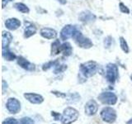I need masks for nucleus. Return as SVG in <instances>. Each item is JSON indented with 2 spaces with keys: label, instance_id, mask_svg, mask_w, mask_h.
<instances>
[{
  "label": "nucleus",
  "instance_id": "nucleus-3",
  "mask_svg": "<svg viewBox=\"0 0 132 124\" xmlns=\"http://www.w3.org/2000/svg\"><path fill=\"white\" fill-rule=\"evenodd\" d=\"M73 39L75 41V43L81 48L84 49H89L93 45V43L92 42L89 38L84 36L82 33L80 31L76 30L73 34Z\"/></svg>",
  "mask_w": 132,
  "mask_h": 124
},
{
  "label": "nucleus",
  "instance_id": "nucleus-17",
  "mask_svg": "<svg viewBox=\"0 0 132 124\" xmlns=\"http://www.w3.org/2000/svg\"><path fill=\"white\" fill-rule=\"evenodd\" d=\"M61 53H63V55L64 56H69L72 55L73 53V48L72 45L69 42H64L63 44H61Z\"/></svg>",
  "mask_w": 132,
  "mask_h": 124
},
{
  "label": "nucleus",
  "instance_id": "nucleus-4",
  "mask_svg": "<svg viewBox=\"0 0 132 124\" xmlns=\"http://www.w3.org/2000/svg\"><path fill=\"white\" fill-rule=\"evenodd\" d=\"M100 116L103 122L110 123V124L114 123L117 118V112H116V110L112 109L111 107H103L100 113Z\"/></svg>",
  "mask_w": 132,
  "mask_h": 124
},
{
  "label": "nucleus",
  "instance_id": "nucleus-24",
  "mask_svg": "<svg viewBox=\"0 0 132 124\" xmlns=\"http://www.w3.org/2000/svg\"><path fill=\"white\" fill-rule=\"evenodd\" d=\"M103 43H104V47L105 48L108 49L111 47V44H112V37L108 36L104 38V41H103Z\"/></svg>",
  "mask_w": 132,
  "mask_h": 124
},
{
  "label": "nucleus",
  "instance_id": "nucleus-26",
  "mask_svg": "<svg viewBox=\"0 0 132 124\" xmlns=\"http://www.w3.org/2000/svg\"><path fill=\"white\" fill-rule=\"evenodd\" d=\"M119 8H120V11H121V12H123V13H126V14L130 13V9L123 3H119Z\"/></svg>",
  "mask_w": 132,
  "mask_h": 124
},
{
  "label": "nucleus",
  "instance_id": "nucleus-31",
  "mask_svg": "<svg viewBox=\"0 0 132 124\" xmlns=\"http://www.w3.org/2000/svg\"><path fill=\"white\" fill-rule=\"evenodd\" d=\"M6 87L7 88V84H6V81L5 80H3V89L4 90V89H5Z\"/></svg>",
  "mask_w": 132,
  "mask_h": 124
},
{
  "label": "nucleus",
  "instance_id": "nucleus-33",
  "mask_svg": "<svg viewBox=\"0 0 132 124\" xmlns=\"http://www.w3.org/2000/svg\"><path fill=\"white\" fill-rule=\"evenodd\" d=\"M130 79H131V81H132V74H131V75H130Z\"/></svg>",
  "mask_w": 132,
  "mask_h": 124
},
{
  "label": "nucleus",
  "instance_id": "nucleus-7",
  "mask_svg": "<svg viewBox=\"0 0 132 124\" xmlns=\"http://www.w3.org/2000/svg\"><path fill=\"white\" fill-rule=\"evenodd\" d=\"M6 107L10 113L16 114L21 110V103L15 98H9L7 101Z\"/></svg>",
  "mask_w": 132,
  "mask_h": 124
},
{
  "label": "nucleus",
  "instance_id": "nucleus-18",
  "mask_svg": "<svg viewBox=\"0 0 132 124\" xmlns=\"http://www.w3.org/2000/svg\"><path fill=\"white\" fill-rule=\"evenodd\" d=\"M61 44L60 40H55L54 42L51 44V56H56L58 54L61 53Z\"/></svg>",
  "mask_w": 132,
  "mask_h": 124
},
{
  "label": "nucleus",
  "instance_id": "nucleus-10",
  "mask_svg": "<svg viewBox=\"0 0 132 124\" xmlns=\"http://www.w3.org/2000/svg\"><path fill=\"white\" fill-rule=\"evenodd\" d=\"M24 98L32 104H40L44 102V98L40 94L35 93H25Z\"/></svg>",
  "mask_w": 132,
  "mask_h": 124
},
{
  "label": "nucleus",
  "instance_id": "nucleus-9",
  "mask_svg": "<svg viewBox=\"0 0 132 124\" xmlns=\"http://www.w3.org/2000/svg\"><path fill=\"white\" fill-rule=\"evenodd\" d=\"M97 110H98V104L93 99H91V100L86 103L84 107L85 114H87L88 116H93L97 113Z\"/></svg>",
  "mask_w": 132,
  "mask_h": 124
},
{
  "label": "nucleus",
  "instance_id": "nucleus-34",
  "mask_svg": "<svg viewBox=\"0 0 132 124\" xmlns=\"http://www.w3.org/2000/svg\"><path fill=\"white\" fill-rule=\"evenodd\" d=\"M7 1H12V0H7Z\"/></svg>",
  "mask_w": 132,
  "mask_h": 124
},
{
  "label": "nucleus",
  "instance_id": "nucleus-1",
  "mask_svg": "<svg viewBox=\"0 0 132 124\" xmlns=\"http://www.w3.org/2000/svg\"><path fill=\"white\" fill-rule=\"evenodd\" d=\"M98 69V65L96 61L89 60L82 63L79 65V70L82 75L85 78H90L95 75Z\"/></svg>",
  "mask_w": 132,
  "mask_h": 124
},
{
  "label": "nucleus",
  "instance_id": "nucleus-29",
  "mask_svg": "<svg viewBox=\"0 0 132 124\" xmlns=\"http://www.w3.org/2000/svg\"><path fill=\"white\" fill-rule=\"evenodd\" d=\"M52 94H54L56 97L58 98H65L67 97V94L64 93H61V92H58V91H52Z\"/></svg>",
  "mask_w": 132,
  "mask_h": 124
},
{
  "label": "nucleus",
  "instance_id": "nucleus-21",
  "mask_svg": "<svg viewBox=\"0 0 132 124\" xmlns=\"http://www.w3.org/2000/svg\"><path fill=\"white\" fill-rule=\"evenodd\" d=\"M119 41H120V45H121V48L122 51L126 54L129 53V51H130L129 45H128L127 41H126V39L124 38L123 36H121L119 38Z\"/></svg>",
  "mask_w": 132,
  "mask_h": 124
},
{
  "label": "nucleus",
  "instance_id": "nucleus-16",
  "mask_svg": "<svg viewBox=\"0 0 132 124\" xmlns=\"http://www.w3.org/2000/svg\"><path fill=\"white\" fill-rule=\"evenodd\" d=\"M2 39H3V41H2L3 49L8 48V47H9V45L12 42V34L10 32H8L3 31V34H2Z\"/></svg>",
  "mask_w": 132,
  "mask_h": 124
},
{
  "label": "nucleus",
  "instance_id": "nucleus-22",
  "mask_svg": "<svg viewBox=\"0 0 132 124\" xmlns=\"http://www.w3.org/2000/svg\"><path fill=\"white\" fill-rule=\"evenodd\" d=\"M59 64V60H51V61H49L47 63H45L42 65V69L44 71H46V70L50 69L52 67H55V65H57Z\"/></svg>",
  "mask_w": 132,
  "mask_h": 124
},
{
  "label": "nucleus",
  "instance_id": "nucleus-14",
  "mask_svg": "<svg viewBox=\"0 0 132 124\" xmlns=\"http://www.w3.org/2000/svg\"><path fill=\"white\" fill-rule=\"evenodd\" d=\"M5 27L10 31H15L21 27V22L16 18H11L6 20Z\"/></svg>",
  "mask_w": 132,
  "mask_h": 124
},
{
  "label": "nucleus",
  "instance_id": "nucleus-30",
  "mask_svg": "<svg viewBox=\"0 0 132 124\" xmlns=\"http://www.w3.org/2000/svg\"><path fill=\"white\" fill-rule=\"evenodd\" d=\"M57 2H59L60 3H61V4H65L66 3H67V0H56Z\"/></svg>",
  "mask_w": 132,
  "mask_h": 124
},
{
  "label": "nucleus",
  "instance_id": "nucleus-5",
  "mask_svg": "<svg viewBox=\"0 0 132 124\" xmlns=\"http://www.w3.org/2000/svg\"><path fill=\"white\" fill-rule=\"evenodd\" d=\"M119 76L118 67L116 64L109 63L106 66V79L110 84H114Z\"/></svg>",
  "mask_w": 132,
  "mask_h": 124
},
{
  "label": "nucleus",
  "instance_id": "nucleus-20",
  "mask_svg": "<svg viewBox=\"0 0 132 124\" xmlns=\"http://www.w3.org/2000/svg\"><path fill=\"white\" fill-rule=\"evenodd\" d=\"M14 7L20 12H22V13H29V12H30L29 7L26 4H24L22 3H16L14 4Z\"/></svg>",
  "mask_w": 132,
  "mask_h": 124
},
{
  "label": "nucleus",
  "instance_id": "nucleus-19",
  "mask_svg": "<svg viewBox=\"0 0 132 124\" xmlns=\"http://www.w3.org/2000/svg\"><path fill=\"white\" fill-rule=\"evenodd\" d=\"M3 57L6 60H8V61L14 60L16 59V58H18L13 52H12V51H9V50H8V48L3 49Z\"/></svg>",
  "mask_w": 132,
  "mask_h": 124
},
{
  "label": "nucleus",
  "instance_id": "nucleus-23",
  "mask_svg": "<svg viewBox=\"0 0 132 124\" xmlns=\"http://www.w3.org/2000/svg\"><path fill=\"white\" fill-rule=\"evenodd\" d=\"M67 69V65L64 64H58L54 67V74H60Z\"/></svg>",
  "mask_w": 132,
  "mask_h": 124
},
{
  "label": "nucleus",
  "instance_id": "nucleus-13",
  "mask_svg": "<svg viewBox=\"0 0 132 124\" xmlns=\"http://www.w3.org/2000/svg\"><path fill=\"white\" fill-rule=\"evenodd\" d=\"M40 36L45 39H49V40H52V39H55L57 36V32L53 28H50V27H44L40 30Z\"/></svg>",
  "mask_w": 132,
  "mask_h": 124
},
{
  "label": "nucleus",
  "instance_id": "nucleus-25",
  "mask_svg": "<svg viewBox=\"0 0 132 124\" xmlns=\"http://www.w3.org/2000/svg\"><path fill=\"white\" fill-rule=\"evenodd\" d=\"M19 124H35L34 121L29 117H24L20 119Z\"/></svg>",
  "mask_w": 132,
  "mask_h": 124
},
{
  "label": "nucleus",
  "instance_id": "nucleus-6",
  "mask_svg": "<svg viewBox=\"0 0 132 124\" xmlns=\"http://www.w3.org/2000/svg\"><path fill=\"white\" fill-rule=\"evenodd\" d=\"M98 99L106 105H115L117 103V96L112 92H102L98 95Z\"/></svg>",
  "mask_w": 132,
  "mask_h": 124
},
{
  "label": "nucleus",
  "instance_id": "nucleus-12",
  "mask_svg": "<svg viewBox=\"0 0 132 124\" xmlns=\"http://www.w3.org/2000/svg\"><path fill=\"white\" fill-rule=\"evenodd\" d=\"M16 61H18V65H20L22 69L28 70V71H33L35 70V65L31 63L30 61L27 60V59H25L22 56H18L16 58Z\"/></svg>",
  "mask_w": 132,
  "mask_h": 124
},
{
  "label": "nucleus",
  "instance_id": "nucleus-8",
  "mask_svg": "<svg viewBox=\"0 0 132 124\" xmlns=\"http://www.w3.org/2000/svg\"><path fill=\"white\" fill-rule=\"evenodd\" d=\"M77 30L76 27L73 26V25H65V26L62 28V30L60 32V37L63 41H66L69 38L73 36V32Z\"/></svg>",
  "mask_w": 132,
  "mask_h": 124
},
{
  "label": "nucleus",
  "instance_id": "nucleus-2",
  "mask_svg": "<svg viewBox=\"0 0 132 124\" xmlns=\"http://www.w3.org/2000/svg\"><path fill=\"white\" fill-rule=\"evenodd\" d=\"M61 124H71L77 121L79 117V113L77 109H73L72 107H68L64 110L62 114Z\"/></svg>",
  "mask_w": 132,
  "mask_h": 124
},
{
  "label": "nucleus",
  "instance_id": "nucleus-27",
  "mask_svg": "<svg viewBox=\"0 0 132 124\" xmlns=\"http://www.w3.org/2000/svg\"><path fill=\"white\" fill-rule=\"evenodd\" d=\"M2 124H19V122L16 118H8L2 122Z\"/></svg>",
  "mask_w": 132,
  "mask_h": 124
},
{
  "label": "nucleus",
  "instance_id": "nucleus-15",
  "mask_svg": "<svg viewBox=\"0 0 132 124\" xmlns=\"http://www.w3.org/2000/svg\"><path fill=\"white\" fill-rule=\"evenodd\" d=\"M25 31H24V37L25 38H29L36 33V27L31 22H25Z\"/></svg>",
  "mask_w": 132,
  "mask_h": 124
},
{
  "label": "nucleus",
  "instance_id": "nucleus-32",
  "mask_svg": "<svg viewBox=\"0 0 132 124\" xmlns=\"http://www.w3.org/2000/svg\"><path fill=\"white\" fill-rule=\"evenodd\" d=\"M126 124H132V118H130L129 121L126 122Z\"/></svg>",
  "mask_w": 132,
  "mask_h": 124
},
{
  "label": "nucleus",
  "instance_id": "nucleus-11",
  "mask_svg": "<svg viewBox=\"0 0 132 124\" xmlns=\"http://www.w3.org/2000/svg\"><path fill=\"white\" fill-rule=\"evenodd\" d=\"M96 16L93 13H92L90 11H82L81 12L79 15H78V20L80 22H84V23H91L95 22L96 20Z\"/></svg>",
  "mask_w": 132,
  "mask_h": 124
},
{
  "label": "nucleus",
  "instance_id": "nucleus-28",
  "mask_svg": "<svg viewBox=\"0 0 132 124\" xmlns=\"http://www.w3.org/2000/svg\"><path fill=\"white\" fill-rule=\"evenodd\" d=\"M51 116L54 118V119L55 120V121H61V119H62V114H60V113H56V112H55V111H52L51 112Z\"/></svg>",
  "mask_w": 132,
  "mask_h": 124
}]
</instances>
